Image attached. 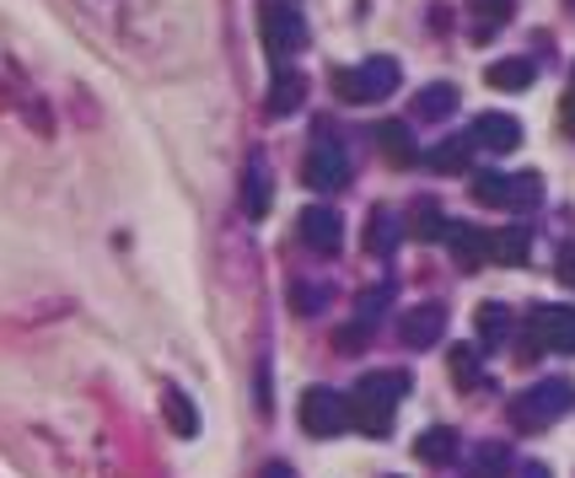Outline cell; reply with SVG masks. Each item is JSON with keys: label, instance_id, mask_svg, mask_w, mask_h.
<instances>
[{"label": "cell", "instance_id": "obj_30", "mask_svg": "<svg viewBox=\"0 0 575 478\" xmlns=\"http://www.w3.org/2000/svg\"><path fill=\"white\" fill-rule=\"evenodd\" d=\"M560 285H571L575 290V242L571 248H560Z\"/></svg>", "mask_w": 575, "mask_h": 478}, {"label": "cell", "instance_id": "obj_31", "mask_svg": "<svg viewBox=\"0 0 575 478\" xmlns=\"http://www.w3.org/2000/svg\"><path fill=\"white\" fill-rule=\"evenodd\" d=\"M361 344H366V328H355V323L339 328V349H361Z\"/></svg>", "mask_w": 575, "mask_h": 478}, {"label": "cell", "instance_id": "obj_19", "mask_svg": "<svg viewBox=\"0 0 575 478\" xmlns=\"http://www.w3.org/2000/svg\"><path fill=\"white\" fill-rule=\"evenodd\" d=\"M398 237H403V220H398L392 210H372V226H366V248H372V253H392V248H398Z\"/></svg>", "mask_w": 575, "mask_h": 478}, {"label": "cell", "instance_id": "obj_20", "mask_svg": "<svg viewBox=\"0 0 575 478\" xmlns=\"http://www.w3.org/2000/svg\"><path fill=\"white\" fill-rule=\"evenodd\" d=\"M451 452H457V430H447V425H436V430H425L414 441V457L420 463H451Z\"/></svg>", "mask_w": 575, "mask_h": 478}, {"label": "cell", "instance_id": "obj_11", "mask_svg": "<svg viewBox=\"0 0 575 478\" xmlns=\"http://www.w3.org/2000/svg\"><path fill=\"white\" fill-rule=\"evenodd\" d=\"M468 140L484 145V151H516V145H521V124H516L512 113H479Z\"/></svg>", "mask_w": 575, "mask_h": 478}, {"label": "cell", "instance_id": "obj_28", "mask_svg": "<svg viewBox=\"0 0 575 478\" xmlns=\"http://www.w3.org/2000/svg\"><path fill=\"white\" fill-rule=\"evenodd\" d=\"M473 474H479V478H506V474H512V452H506L501 441H495V446H484V452H479V468H473Z\"/></svg>", "mask_w": 575, "mask_h": 478}, {"label": "cell", "instance_id": "obj_14", "mask_svg": "<svg viewBox=\"0 0 575 478\" xmlns=\"http://www.w3.org/2000/svg\"><path fill=\"white\" fill-rule=\"evenodd\" d=\"M442 231H447V215H442V205H436L431 194L409 205V237H420V242H442Z\"/></svg>", "mask_w": 575, "mask_h": 478}, {"label": "cell", "instance_id": "obj_26", "mask_svg": "<svg viewBox=\"0 0 575 478\" xmlns=\"http://www.w3.org/2000/svg\"><path fill=\"white\" fill-rule=\"evenodd\" d=\"M468 5H473L479 33H495V27H506V22H512V0H468Z\"/></svg>", "mask_w": 575, "mask_h": 478}, {"label": "cell", "instance_id": "obj_34", "mask_svg": "<svg viewBox=\"0 0 575 478\" xmlns=\"http://www.w3.org/2000/svg\"><path fill=\"white\" fill-rule=\"evenodd\" d=\"M565 119H571V124H575V92H571V97H565Z\"/></svg>", "mask_w": 575, "mask_h": 478}, {"label": "cell", "instance_id": "obj_3", "mask_svg": "<svg viewBox=\"0 0 575 478\" xmlns=\"http://www.w3.org/2000/svg\"><path fill=\"white\" fill-rule=\"evenodd\" d=\"M398 60H387V55H377V60H366V65L355 70H339L333 75V86H339V97L344 103H383L387 92H398Z\"/></svg>", "mask_w": 575, "mask_h": 478}, {"label": "cell", "instance_id": "obj_33", "mask_svg": "<svg viewBox=\"0 0 575 478\" xmlns=\"http://www.w3.org/2000/svg\"><path fill=\"white\" fill-rule=\"evenodd\" d=\"M263 478H296V474H291L285 463H269V468H263Z\"/></svg>", "mask_w": 575, "mask_h": 478}, {"label": "cell", "instance_id": "obj_7", "mask_svg": "<svg viewBox=\"0 0 575 478\" xmlns=\"http://www.w3.org/2000/svg\"><path fill=\"white\" fill-rule=\"evenodd\" d=\"M344 178H350V162H344L339 140H328V135L313 140V151H307V183L322 189V194H339Z\"/></svg>", "mask_w": 575, "mask_h": 478}, {"label": "cell", "instance_id": "obj_17", "mask_svg": "<svg viewBox=\"0 0 575 478\" xmlns=\"http://www.w3.org/2000/svg\"><path fill=\"white\" fill-rule=\"evenodd\" d=\"M414 113H420V119H451V113H457V86L431 81V86L414 97Z\"/></svg>", "mask_w": 575, "mask_h": 478}, {"label": "cell", "instance_id": "obj_24", "mask_svg": "<svg viewBox=\"0 0 575 478\" xmlns=\"http://www.w3.org/2000/svg\"><path fill=\"white\" fill-rule=\"evenodd\" d=\"M479 377H484L479 349H473V344H451V382L468 393V387H479Z\"/></svg>", "mask_w": 575, "mask_h": 478}, {"label": "cell", "instance_id": "obj_32", "mask_svg": "<svg viewBox=\"0 0 575 478\" xmlns=\"http://www.w3.org/2000/svg\"><path fill=\"white\" fill-rule=\"evenodd\" d=\"M512 478H549V468H543V463H527V468H516Z\"/></svg>", "mask_w": 575, "mask_h": 478}, {"label": "cell", "instance_id": "obj_27", "mask_svg": "<svg viewBox=\"0 0 575 478\" xmlns=\"http://www.w3.org/2000/svg\"><path fill=\"white\" fill-rule=\"evenodd\" d=\"M543 200V183H538V172H512V210H527Z\"/></svg>", "mask_w": 575, "mask_h": 478}, {"label": "cell", "instance_id": "obj_9", "mask_svg": "<svg viewBox=\"0 0 575 478\" xmlns=\"http://www.w3.org/2000/svg\"><path fill=\"white\" fill-rule=\"evenodd\" d=\"M302 242L318 248V253H339V242H344V220H339L328 205L302 210Z\"/></svg>", "mask_w": 575, "mask_h": 478}, {"label": "cell", "instance_id": "obj_13", "mask_svg": "<svg viewBox=\"0 0 575 478\" xmlns=\"http://www.w3.org/2000/svg\"><path fill=\"white\" fill-rule=\"evenodd\" d=\"M484 81H490L495 92H527V86L538 81V65H532V60H495V65L484 70Z\"/></svg>", "mask_w": 575, "mask_h": 478}, {"label": "cell", "instance_id": "obj_4", "mask_svg": "<svg viewBox=\"0 0 575 478\" xmlns=\"http://www.w3.org/2000/svg\"><path fill=\"white\" fill-rule=\"evenodd\" d=\"M258 33H263V49H269L274 60H291V55L307 44V22H302V11H296L291 0H269V5L258 11Z\"/></svg>", "mask_w": 575, "mask_h": 478}, {"label": "cell", "instance_id": "obj_15", "mask_svg": "<svg viewBox=\"0 0 575 478\" xmlns=\"http://www.w3.org/2000/svg\"><path fill=\"white\" fill-rule=\"evenodd\" d=\"M162 414H167L173 435H184V441L199 435V409H193V398H184L178 387H167V393H162Z\"/></svg>", "mask_w": 575, "mask_h": 478}, {"label": "cell", "instance_id": "obj_23", "mask_svg": "<svg viewBox=\"0 0 575 478\" xmlns=\"http://www.w3.org/2000/svg\"><path fill=\"white\" fill-rule=\"evenodd\" d=\"M468 156H473V140L451 135V140H442V145L431 151V167H436V172H462V167H468Z\"/></svg>", "mask_w": 575, "mask_h": 478}, {"label": "cell", "instance_id": "obj_16", "mask_svg": "<svg viewBox=\"0 0 575 478\" xmlns=\"http://www.w3.org/2000/svg\"><path fill=\"white\" fill-rule=\"evenodd\" d=\"M490 253H495V264H527V253H532V237H527V226H506L501 237H490Z\"/></svg>", "mask_w": 575, "mask_h": 478}, {"label": "cell", "instance_id": "obj_22", "mask_svg": "<svg viewBox=\"0 0 575 478\" xmlns=\"http://www.w3.org/2000/svg\"><path fill=\"white\" fill-rule=\"evenodd\" d=\"M473 328H479V339H484V349H490V344H501L506 334H512V312H506L501 301H490V307H479Z\"/></svg>", "mask_w": 575, "mask_h": 478}, {"label": "cell", "instance_id": "obj_18", "mask_svg": "<svg viewBox=\"0 0 575 478\" xmlns=\"http://www.w3.org/2000/svg\"><path fill=\"white\" fill-rule=\"evenodd\" d=\"M302 97H307V81L285 70V75L269 86V113H274V119H285V113H296V108H302Z\"/></svg>", "mask_w": 575, "mask_h": 478}, {"label": "cell", "instance_id": "obj_10", "mask_svg": "<svg viewBox=\"0 0 575 478\" xmlns=\"http://www.w3.org/2000/svg\"><path fill=\"white\" fill-rule=\"evenodd\" d=\"M451 242V253H457V264L462 270H484L495 253H490V237L479 231V226H462V220H447V231H442Z\"/></svg>", "mask_w": 575, "mask_h": 478}, {"label": "cell", "instance_id": "obj_12", "mask_svg": "<svg viewBox=\"0 0 575 478\" xmlns=\"http://www.w3.org/2000/svg\"><path fill=\"white\" fill-rule=\"evenodd\" d=\"M243 205L254 220H269V205H274V183H269V167H263V156L248 162V178H243Z\"/></svg>", "mask_w": 575, "mask_h": 478}, {"label": "cell", "instance_id": "obj_5", "mask_svg": "<svg viewBox=\"0 0 575 478\" xmlns=\"http://www.w3.org/2000/svg\"><path fill=\"white\" fill-rule=\"evenodd\" d=\"M571 404H575V387L554 377V382H538L527 398H516L512 419H516V425H527V430H532V425H554V419L571 409Z\"/></svg>", "mask_w": 575, "mask_h": 478}, {"label": "cell", "instance_id": "obj_2", "mask_svg": "<svg viewBox=\"0 0 575 478\" xmlns=\"http://www.w3.org/2000/svg\"><path fill=\"white\" fill-rule=\"evenodd\" d=\"M527 349H521V360L527 355H575V307H538L532 318H527Z\"/></svg>", "mask_w": 575, "mask_h": 478}, {"label": "cell", "instance_id": "obj_8", "mask_svg": "<svg viewBox=\"0 0 575 478\" xmlns=\"http://www.w3.org/2000/svg\"><path fill=\"white\" fill-rule=\"evenodd\" d=\"M442 334H447V307L442 301H420V307H409L398 318V339L409 344V349H431Z\"/></svg>", "mask_w": 575, "mask_h": 478}, {"label": "cell", "instance_id": "obj_29", "mask_svg": "<svg viewBox=\"0 0 575 478\" xmlns=\"http://www.w3.org/2000/svg\"><path fill=\"white\" fill-rule=\"evenodd\" d=\"M387 296H392V290H372V296H361V323H355V328H366V334H372V323H377V318H383V307H387Z\"/></svg>", "mask_w": 575, "mask_h": 478}, {"label": "cell", "instance_id": "obj_1", "mask_svg": "<svg viewBox=\"0 0 575 478\" xmlns=\"http://www.w3.org/2000/svg\"><path fill=\"white\" fill-rule=\"evenodd\" d=\"M403 393H409V377L403 371H372L366 382H355V398H344L350 404V425L361 435H387L392 409H398Z\"/></svg>", "mask_w": 575, "mask_h": 478}, {"label": "cell", "instance_id": "obj_6", "mask_svg": "<svg viewBox=\"0 0 575 478\" xmlns=\"http://www.w3.org/2000/svg\"><path fill=\"white\" fill-rule=\"evenodd\" d=\"M302 425H307V435H318V441L344 435V430H350V404H344V393L313 387V393L302 398Z\"/></svg>", "mask_w": 575, "mask_h": 478}, {"label": "cell", "instance_id": "obj_25", "mask_svg": "<svg viewBox=\"0 0 575 478\" xmlns=\"http://www.w3.org/2000/svg\"><path fill=\"white\" fill-rule=\"evenodd\" d=\"M473 200L479 205H512V172H484V178H473Z\"/></svg>", "mask_w": 575, "mask_h": 478}, {"label": "cell", "instance_id": "obj_21", "mask_svg": "<svg viewBox=\"0 0 575 478\" xmlns=\"http://www.w3.org/2000/svg\"><path fill=\"white\" fill-rule=\"evenodd\" d=\"M377 145L387 151V162H414V156H420V151H414V135H409L398 119L377 124Z\"/></svg>", "mask_w": 575, "mask_h": 478}]
</instances>
